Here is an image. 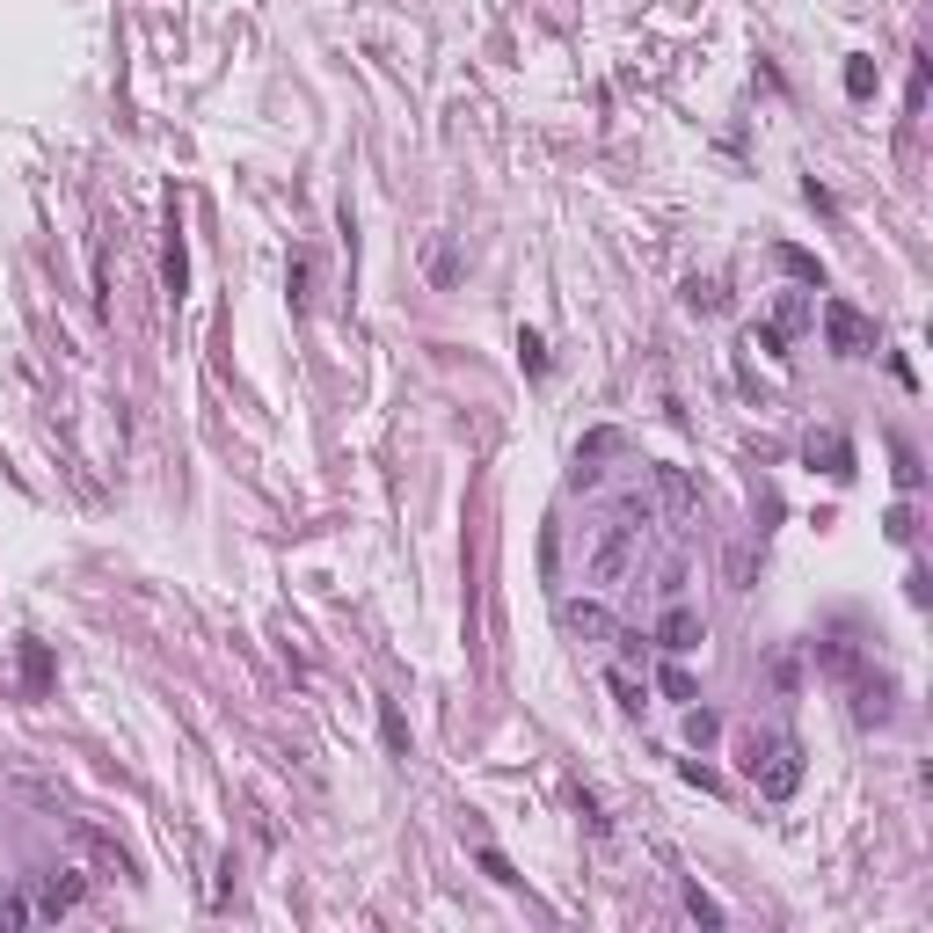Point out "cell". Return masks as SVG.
Segmentation results:
<instances>
[{"instance_id":"6da1fadb","label":"cell","mask_w":933,"mask_h":933,"mask_svg":"<svg viewBox=\"0 0 933 933\" xmlns=\"http://www.w3.org/2000/svg\"><path fill=\"white\" fill-rule=\"evenodd\" d=\"M744 780L766 795V802H788V795L802 788V744H795L788 730L744 737Z\"/></svg>"},{"instance_id":"7a4b0ae2","label":"cell","mask_w":933,"mask_h":933,"mask_svg":"<svg viewBox=\"0 0 933 933\" xmlns=\"http://www.w3.org/2000/svg\"><path fill=\"white\" fill-rule=\"evenodd\" d=\"M824 344L832 358H875V322L846 300H824Z\"/></svg>"},{"instance_id":"3957f363","label":"cell","mask_w":933,"mask_h":933,"mask_svg":"<svg viewBox=\"0 0 933 933\" xmlns=\"http://www.w3.org/2000/svg\"><path fill=\"white\" fill-rule=\"evenodd\" d=\"M650 642H656V650H664V656H686V650H700V642H708V620H700V612H693V606H678V598H671V606L656 612Z\"/></svg>"},{"instance_id":"277c9868","label":"cell","mask_w":933,"mask_h":933,"mask_svg":"<svg viewBox=\"0 0 933 933\" xmlns=\"http://www.w3.org/2000/svg\"><path fill=\"white\" fill-rule=\"evenodd\" d=\"M634 540H642V526H634V510H628V518H612V532L598 540V554H591V576H598V584H612V576H628V562H634Z\"/></svg>"},{"instance_id":"5b68a950","label":"cell","mask_w":933,"mask_h":933,"mask_svg":"<svg viewBox=\"0 0 933 933\" xmlns=\"http://www.w3.org/2000/svg\"><path fill=\"white\" fill-rule=\"evenodd\" d=\"M846 686H853V715H861V722H890V708H897V686L883 678V671H868V664H861V671L846 678Z\"/></svg>"},{"instance_id":"8992f818","label":"cell","mask_w":933,"mask_h":933,"mask_svg":"<svg viewBox=\"0 0 933 933\" xmlns=\"http://www.w3.org/2000/svg\"><path fill=\"white\" fill-rule=\"evenodd\" d=\"M161 284H168V300H183V292H190V248H183V212H168V248H161Z\"/></svg>"},{"instance_id":"52a82bcc","label":"cell","mask_w":933,"mask_h":933,"mask_svg":"<svg viewBox=\"0 0 933 933\" xmlns=\"http://www.w3.org/2000/svg\"><path fill=\"white\" fill-rule=\"evenodd\" d=\"M802 452H810V466L824 460V474H839V482L853 474V446L839 438V430H810V446H802Z\"/></svg>"},{"instance_id":"ba28073f","label":"cell","mask_w":933,"mask_h":933,"mask_svg":"<svg viewBox=\"0 0 933 933\" xmlns=\"http://www.w3.org/2000/svg\"><path fill=\"white\" fill-rule=\"evenodd\" d=\"M81 897H88V883H81V875H66V883H44L30 904H37V919H66L74 904H81Z\"/></svg>"},{"instance_id":"9c48e42d","label":"cell","mask_w":933,"mask_h":933,"mask_svg":"<svg viewBox=\"0 0 933 933\" xmlns=\"http://www.w3.org/2000/svg\"><path fill=\"white\" fill-rule=\"evenodd\" d=\"M715 737H722V715H715V708H700V700H693V708H686V744H693V751H708Z\"/></svg>"},{"instance_id":"30bf717a","label":"cell","mask_w":933,"mask_h":933,"mask_svg":"<svg viewBox=\"0 0 933 933\" xmlns=\"http://www.w3.org/2000/svg\"><path fill=\"white\" fill-rule=\"evenodd\" d=\"M773 256H780V263H788L795 278L810 284V292H824V263H817V256H802V248H795V241H780V248H773Z\"/></svg>"},{"instance_id":"8fae6325","label":"cell","mask_w":933,"mask_h":933,"mask_svg":"<svg viewBox=\"0 0 933 933\" xmlns=\"http://www.w3.org/2000/svg\"><path fill=\"white\" fill-rule=\"evenodd\" d=\"M875 81H883V74H875V59H868V52H853V59H846V95H853V102H868Z\"/></svg>"},{"instance_id":"7c38bea8","label":"cell","mask_w":933,"mask_h":933,"mask_svg":"<svg viewBox=\"0 0 933 933\" xmlns=\"http://www.w3.org/2000/svg\"><path fill=\"white\" fill-rule=\"evenodd\" d=\"M22 678H30V693L52 686V656H44V642H22Z\"/></svg>"},{"instance_id":"4fadbf2b","label":"cell","mask_w":933,"mask_h":933,"mask_svg":"<svg viewBox=\"0 0 933 933\" xmlns=\"http://www.w3.org/2000/svg\"><path fill=\"white\" fill-rule=\"evenodd\" d=\"M474 861H482V875H488V883H496V890H518V868H510V861H504V853H496V846H482V853H474Z\"/></svg>"},{"instance_id":"5bb4252c","label":"cell","mask_w":933,"mask_h":933,"mask_svg":"<svg viewBox=\"0 0 933 933\" xmlns=\"http://www.w3.org/2000/svg\"><path fill=\"white\" fill-rule=\"evenodd\" d=\"M686 306H693V314H722V284H715V278H693V284H686Z\"/></svg>"},{"instance_id":"9a60e30c","label":"cell","mask_w":933,"mask_h":933,"mask_svg":"<svg viewBox=\"0 0 933 933\" xmlns=\"http://www.w3.org/2000/svg\"><path fill=\"white\" fill-rule=\"evenodd\" d=\"M306 300H314V256L300 248V256H292V306H306Z\"/></svg>"},{"instance_id":"2e32d148","label":"cell","mask_w":933,"mask_h":933,"mask_svg":"<svg viewBox=\"0 0 933 933\" xmlns=\"http://www.w3.org/2000/svg\"><path fill=\"white\" fill-rule=\"evenodd\" d=\"M890 460H897V488H919V482H926V466H919L912 446H890Z\"/></svg>"},{"instance_id":"e0dca14e","label":"cell","mask_w":933,"mask_h":933,"mask_svg":"<svg viewBox=\"0 0 933 933\" xmlns=\"http://www.w3.org/2000/svg\"><path fill=\"white\" fill-rule=\"evenodd\" d=\"M612 693H620V708H628V715H642V708H650V686H634L628 671H612Z\"/></svg>"},{"instance_id":"ac0fdd59","label":"cell","mask_w":933,"mask_h":933,"mask_svg":"<svg viewBox=\"0 0 933 933\" xmlns=\"http://www.w3.org/2000/svg\"><path fill=\"white\" fill-rule=\"evenodd\" d=\"M380 730H386V751H408V730H402V708L394 700L380 708Z\"/></svg>"},{"instance_id":"d6986e66","label":"cell","mask_w":933,"mask_h":933,"mask_svg":"<svg viewBox=\"0 0 933 933\" xmlns=\"http://www.w3.org/2000/svg\"><path fill=\"white\" fill-rule=\"evenodd\" d=\"M518 366H526V372H548V350H540V336H532V328L518 336Z\"/></svg>"},{"instance_id":"ffe728a7","label":"cell","mask_w":933,"mask_h":933,"mask_svg":"<svg viewBox=\"0 0 933 933\" xmlns=\"http://www.w3.org/2000/svg\"><path fill=\"white\" fill-rule=\"evenodd\" d=\"M686 912H693V919H708V926H722V904H715L708 890H686Z\"/></svg>"},{"instance_id":"44dd1931","label":"cell","mask_w":933,"mask_h":933,"mask_svg":"<svg viewBox=\"0 0 933 933\" xmlns=\"http://www.w3.org/2000/svg\"><path fill=\"white\" fill-rule=\"evenodd\" d=\"M656 686H664V693H671V700H686V708H693V678H686V671H678V664H671V671H664V678H656Z\"/></svg>"},{"instance_id":"7402d4cb","label":"cell","mask_w":933,"mask_h":933,"mask_svg":"<svg viewBox=\"0 0 933 933\" xmlns=\"http://www.w3.org/2000/svg\"><path fill=\"white\" fill-rule=\"evenodd\" d=\"M912 532H919V526H912V504H897V510H890V540H912Z\"/></svg>"}]
</instances>
